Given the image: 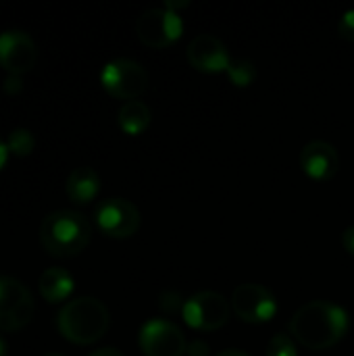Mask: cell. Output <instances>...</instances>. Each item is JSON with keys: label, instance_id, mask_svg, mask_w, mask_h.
<instances>
[{"label": "cell", "instance_id": "9c48e42d", "mask_svg": "<svg viewBox=\"0 0 354 356\" xmlns=\"http://www.w3.org/2000/svg\"><path fill=\"white\" fill-rule=\"evenodd\" d=\"M94 221L104 236L125 240L140 229V211L125 198H106L96 207Z\"/></svg>", "mask_w": 354, "mask_h": 356}, {"label": "cell", "instance_id": "4316f807", "mask_svg": "<svg viewBox=\"0 0 354 356\" xmlns=\"http://www.w3.org/2000/svg\"><path fill=\"white\" fill-rule=\"evenodd\" d=\"M0 356H8V346L2 338H0Z\"/></svg>", "mask_w": 354, "mask_h": 356}, {"label": "cell", "instance_id": "484cf974", "mask_svg": "<svg viewBox=\"0 0 354 356\" xmlns=\"http://www.w3.org/2000/svg\"><path fill=\"white\" fill-rule=\"evenodd\" d=\"M217 356H250V355H246L244 350H236V348H230V350H223V353H219Z\"/></svg>", "mask_w": 354, "mask_h": 356}, {"label": "cell", "instance_id": "5b68a950", "mask_svg": "<svg viewBox=\"0 0 354 356\" xmlns=\"http://www.w3.org/2000/svg\"><path fill=\"white\" fill-rule=\"evenodd\" d=\"M35 313V305L27 286L15 277L0 275V332L23 330Z\"/></svg>", "mask_w": 354, "mask_h": 356}, {"label": "cell", "instance_id": "52a82bcc", "mask_svg": "<svg viewBox=\"0 0 354 356\" xmlns=\"http://www.w3.org/2000/svg\"><path fill=\"white\" fill-rule=\"evenodd\" d=\"M232 311L236 317L250 325L267 323L277 313V300L275 296L261 284H242L232 294Z\"/></svg>", "mask_w": 354, "mask_h": 356}, {"label": "cell", "instance_id": "d6986e66", "mask_svg": "<svg viewBox=\"0 0 354 356\" xmlns=\"http://www.w3.org/2000/svg\"><path fill=\"white\" fill-rule=\"evenodd\" d=\"M267 356H298V350H296L294 340L288 334H275L269 340Z\"/></svg>", "mask_w": 354, "mask_h": 356}, {"label": "cell", "instance_id": "d4e9b609", "mask_svg": "<svg viewBox=\"0 0 354 356\" xmlns=\"http://www.w3.org/2000/svg\"><path fill=\"white\" fill-rule=\"evenodd\" d=\"M8 146H6V142L0 138V171H2V167L6 165V159H8Z\"/></svg>", "mask_w": 354, "mask_h": 356}, {"label": "cell", "instance_id": "5bb4252c", "mask_svg": "<svg viewBox=\"0 0 354 356\" xmlns=\"http://www.w3.org/2000/svg\"><path fill=\"white\" fill-rule=\"evenodd\" d=\"M65 192L73 204H88L100 192V177L92 167H77L69 173Z\"/></svg>", "mask_w": 354, "mask_h": 356}, {"label": "cell", "instance_id": "9a60e30c", "mask_svg": "<svg viewBox=\"0 0 354 356\" xmlns=\"http://www.w3.org/2000/svg\"><path fill=\"white\" fill-rule=\"evenodd\" d=\"M75 282L71 277L69 271L61 269V267H50L46 269L40 280H38V290L40 296L48 302V305H58L63 300H67L73 294Z\"/></svg>", "mask_w": 354, "mask_h": 356}, {"label": "cell", "instance_id": "2e32d148", "mask_svg": "<svg viewBox=\"0 0 354 356\" xmlns=\"http://www.w3.org/2000/svg\"><path fill=\"white\" fill-rule=\"evenodd\" d=\"M150 121H152V113L148 104H144L142 100H129L117 113V123L127 136H140L142 131H146Z\"/></svg>", "mask_w": 354, "mask_h": 356}, {"label": "cell", "instance_id": "e0dca14e", "mask_svg": "<svg viewBox=\"0 0 354 356\" xmlns=\"http://www.w3.org/2000/svg\"><path fill=\"white\" fill-rule=\"evenodd\" d=\"M6 146H8V152L15 154V156H29L35 148V140H33V134L25 127H17L8 134L6 138Z\"/></svg>", "mask_w": 354, "mask_h": 356}, {"label": "cell", "instance_id": "cb8c5ba5", "mask_svg": "<svg viewBox=\"0 0 354 356\" xmlns=\"http://www.w3.org/2000/svg\"><path fill=\"white\" fill-rule=\"evenodd\" d=\"M192 356H207L209 355V346L207 344H202V342H196L194 346H192V350H188Z\"/></svg>", "mask_w": 354, "mask_h": 356}, {"label": "cell", "instance_id": "7c38bea8", "mask_svg": "<svg viewBox=\"0 0 354 356\" xmlns=\"http://www.w3.org/2000/svg\"><path fill=\"white\" fill-rule=\"evenodd\" d=\"M188 63L202 73H219V71H227L232 58L227 54L225 44L211 35V33H200L196 35L186 50Z\"/></svg>", "mask_w": 354, "mask_h": 356}, {"label": "cell", "instance_id": "6da1fadb", "mask_svg": "<svg viewBox=\"0 0 354 356\" xmlns=\"http://www.w3.org/2000/svg\"><path fill=\"white\" fill-rule=\"evenodd\" d=\"M348 332V315L328 300H313L300 307L290 319L292 338L309 350H328Z\"/></svg>", "mask_w": 354, "mask_h": 356}, {"label": "cell", "instance_id": "8fae6325", "mask_svg": "<svg viewBox=\"0 0 354 356\" xmlns=\"http://www.w3.org/2000/svg\"><path fill=\"white\" fill-rule=\"evenodd\" d=\"M38 48L29 33L21 29H6L0 33V67L6 75H23L35 67Z\"/></svg>", "mask_w": 354, "mask_h": 356}, {"label": "cell", "instance_id": "277c9868", "mask_svg": "<svg viewBox=\"0 0 354 356\" xmlns=\"http://www.w3.org/2000/svg\"><path fill=\"white\" fill-rule=\"evenodd\" d=\"M102 88L119 100H138L148 88L146 69L131 58H115L106 63L100 71Z\"/></svg>", "mask_w": 354, "mask_h": 356}, {"label": "cell", "instance_id": "44dd1931", "mask_svg": "<svg viewBox=\"0 0 354 356\" xmlns=\"http://www.w3.org/2000/svg\"><path fill=\"white\" fill-rule=\"evenodd\" d=\"M2 90H4V94L15 96V94H19L23 90V79L19 75H6V79L2 83Z\"/></svg>", "mask_w": 354, "mask_h": 356}, {"label": "cell", "instance_id": "603a6c76", "mask_svg": "<svg viewBox=\"0 0 354 356\" xmlns=\"http://www.w3.org/2000/svg\"><path fill=\"white\" fill-rule=\"evenodd\" d=\"M88 356H125L121 350H117V348H100V350H94V353H90Z\"/></svg>", "mask_w": 354, "mask_h": 356}, {"label": "cell", "instance_id": "7402d4cb", "mask_svg": "<svg viewBox=\"0 0 354 356\" xmlns=\"http://www.w3.org/2000/svg\"><path fill=\"white\" fill-rule=\"evenodd\" d=\"M342 246L348 254L354 257V225L353 227H346L344 234H342Z\"/></svg>", "mask_w": 354, "mask_h": 356}, {"label": "cell", "instance_id": "4fadbf2b", "mask_svg": "<svg viewBox=\"0 0 354 356\" xmlns=\"http://www.w3.org/2000/svg\"><path fill=\"white\" fill-rule=\"evenodd\" d=\"M300 167L311 179L317 181L332 179L338 171V152L330 142L323 140L309 142L300 150Z\"/></svg>", "mask_w": 354, "mask_h": 356}, {"label": "cell", "instance_id": "8992f818", "mask_svg": "<svg viewBox=\"0 0 354 356\" xmlns=\"http://www.w3.org/2000/svg\"><path fill=\"white\" fill-rule=\"evenodd\" d=\"M232 305L217 292H198L190 296L182 307L184 321L196 332H215L230 319Z\"/></svg>", "mask_w": 354, "mask_h": 356}, {"label": "cell", "instance_id": "ffe728a7", "mask_svg": "<svg viewBox=\"0 0 354 356\" xmlns=\"http://www.w3.org/2000/svg\"><path fill=\"white\" fill-rule=\"evenodd\" d=\"M338 33L348 40V42H354V10H346L338 23Z\"/></svg>", "mask_w": 354, "mask_h": 356}, {"label": "cell", "instance_id": "ac0fdd59", "mask_svg": "<svg viewBox=\"0 0 354 356\" xmlns=\"http://www.w3.org/2000/svg\"><path fill=\"white\" fill-rule=\"evenodd\" d=\"M225 73H227L230 81H232L234 86H238V88L250 86V83L255 81V77H257L255 65H252L250 60H246V58H236V60H232Z\"/></svg>", "mask_w": 354, "mask_h": 356}, {"label": "cell", "instance_id": "30bf717a", "mask_svg": "<svg viewBox=\"0 0 354 356\" xmlns=\"http://www.w3.org/2000/svg\"><path fill=\"white\" fill-rule=\"evenodd\" d=\"M138 344L144 356H182L188 350L182 330L165 319L148 321L140 330Z\"/></svg>", "mask_w": 354, "mask_h": 356}, {"label": "cell", "instance_id": "3957f363", "mask_svg": "<svg viewBox=\"0 0 354 356\" xmlns=\"http://www.w3.org/2000/svg\"><path fill=\"white\" fill-rule=\"evenodd\" d=\"M56 327L61 336L79 346H88L98 342L111 327V313L108 309L92 296H79L75 300H69L58 317Z\"/></svg>", "mask_w": 354, "mask_h": 356}, {"label": "cell", "instance_id": "83f0119b", "mask_svg": "<svg viewBox=\"0 0 354 356\" xmlns=\"http://www.w3.org/2000/svg\"><path fill=\"white\" fill-rule=\"evenodd\" d=\"M44 356H65V355H58V353H46Z\"/></svg>", "mask_w": 354, "mask_h": 356}, {"label": "cell", "instance_id": "ba28073f", "mask_svg": "<svg viewBox=\"0 0 354 356\" xmlns=\"http://www.w3.org/2000/svg\"><path fill=\"white\" fill-rule=\"evenodd\" d=\"M184 31L182 17L167 8H148L136 21V35L144 46L165 48L179 40Z\"/></svg>", "mask_w": 354, "mask_h": 356}, {"label": "cell", "instance_id": "7a4b0ae2", "mask_svg": "<svg viewBox=\"0 0 354 356\" xmlns=\"http://www.w3.org/2000/svg\"><path fill=\"white\" fill-rule=\"evenodd\" d=\"M92 240V225L90 221L69 209L52 211L44 217L40 225V244L42 248L56 259L75 257Z\"/></svg>", "mask_w": 354, "mask_h": 356}]
</instances>
